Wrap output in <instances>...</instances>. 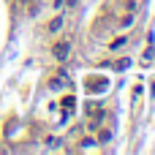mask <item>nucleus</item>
<instances>
[{
	"mask_svg": "<svg viewBox=\"0 0 155 155\" xmlns=\"http://www.w3.org/2000/svg\"><path fill=\"white\" fill-rule=\"evenodd\" d=\"M68 52H71V44H68V41H54V46H52L54 60H65V57H68Z\"/></svg>",
	"mask_w": 155,
	"mask_h": 155,
	"instance_id": "nucleus-1",
	"label": "nucleus"
},
{
	"mask_svg": "<svg viewBox=\"0 0 155 155\" xmlns=\"http://www.w3.org/2000/svg\"><path fill=\"white\" fill-rule=\"evenodd\" d=\"M60 27H63V16H54V19L49 22V27H46V30H49V33H57Z\"/></svg>",
	"mask_w": 155,
	"mask_h": 155,
	"instance_id": "nucleus-2",
	"label": "nucleus"
},
{
	"mask_svg": "<svg viewBox=\"0 0 155 155\" xmlns=\"http://www.w3.org/2000/svg\"><path fill=\"white\" fill-rule=\"evenodd\" d=\"M128 44V35H120V38H114L112 44H109V49H120V46H125Z\"/></svg>",
	"mask_w": 155,
	"mask_h": 155,
	"instance_id": "nucleus-3",
	"label": "nucleus"
},
{
	"mask_svg": "<svg viewBox=\"0 0 155 155\" xmlns=\"http://www.w3.org/2000/svg\"><path fill=\"white\" fill-rule=\"evenodd\" d=\"M71 106H74V98L65 95V98H63V109H71Z\"/></svg>",
	"mask_w": 155,
	"mask_h": 155,
	"instance_id": "nucleus-4",
	"label": "nucleus"
}]
</instances>
